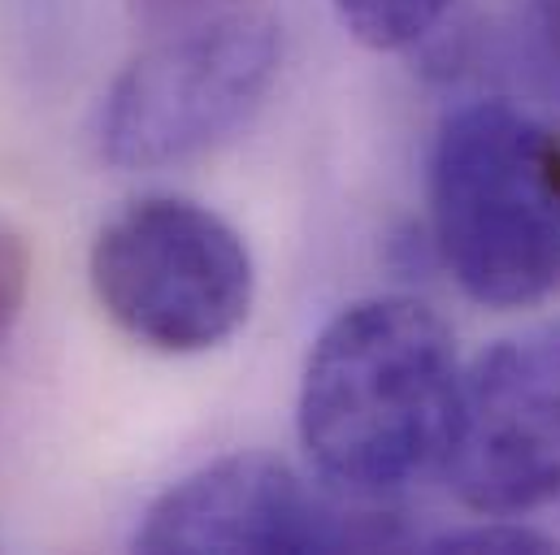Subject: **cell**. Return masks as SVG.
Returning <instances> with one entry per match:
<instances>
[{
    "label": "cell",
    "instance_id": "cell-1",
    "mask_svg": "<svg viewBox=\"0 0 560 555\" xmlns=\"http://www.w3.org/2000/svg\"><path fill=\"white\" fill-rule=\"evenodd\" d=\"M447 321L413 295L348 304L313 339L295 425L308 460L352 499L396 495L443 469L460 404Z\"/></svg>",
    "mask_w": 560,
    "mask_h": 555
},
{
    "label": "cell",
    "instance_id": "cell-2",
    "mask_svg": "<svg viewBox=\"0 0 560 555\" xmlns=\"http://www.w3.org/2000/svg\"><path fill=\"white\" fill-rule=\"evenodd\" d=\"M439 261L482 308H526L560 286V131L504 101L456 109L430 152Z\"/></svg>",
    "mask_w": 560,
    "mask_h": 555
},
{
    "label": "cell",
    "instance_id": "cell-3",
    "mask_svg": "<svg viewBox=\"0 0 560 555\" xmlns=\"http://www.w3.org/2000/svg\"><path fill=\"white\" fill-rule=\"evenodd\" d=\"M88 274L109 321L165 356L222 347L257 299L244 235L178 196H143L118 209L92 244Z\"/></svg>",
    "mask_w": 560,
    "mask_h": 555
},
{
    "label": "cell",
    "instance_id": "cell-4",
    "mask_svg": "<svg viewBox=\"0 0 560 555\" xmlns=\"http://www.w3.org/2000/svg\"><path fill=\"white\" fill-rule=\"evenodd\" d=\"M279 66V26L248 9L152 39L105 92L101 156L118 169H161L218 147L266 105Z\"/></svg>",
    "mask_w": 560,
    "mask_h": 555
},
{
    "label": "cell",
    "instance_id": "cell-5",
    "mask_svg": "<svg viewBox=\"0 0 560 555\" xmlns=\"http://www.w3.org/2000/svg\"><path fill=\"white\" fill-rule=\"evenodd\" d=\"M136 547L156 555H313L409 547V539L392 512L339 508L287 460L240 451L174 482L143 512Z\"/></svg>",
    "mask_w": 560,
    "mask_h": 555
},
{
    "label": "cell",
    "instance_id": "cell-6",
    "mask_svg": "<svg viewBox=\"0 0 560 555\" xmlns=\"http://www.w3.org/2000/svg\"><path fill=\"white\" fill-rule=\"evenodd\" d=\"M478 517H526L560 499V321L500 339L460 374L443 469Z\"/></svg>",
    "mask_w": 560,
    "mask_h": 555
},
{
    "label": "cell",
    "instance_id": "cell-7",
    "mask_svg": "<svg viewBox=\"0 0 560 555\" xmlns=\"http://www.w3.org/2000/svg\"><path fill=\"white\" fill-rule=\"evenodd\" d=\"M335 9L352 39L374 52H400L443 22L452 0H335Z\"/></svg>",
    "mask_w": 560,
    "mask_h": 555
},
{
    "label": "cell",
    "instance_id": "cell-8",
    "mask_svg": "<svg viewBox=\"0 0 560 555\" xmlns=\"http://www.w3.org/2000/svg\"><path fill=\"white\" fill-rule=\"evenodd\" d=\"M421 552L434 555H535V552H560L557 539L530 530V526H517L513 517H487L478 526H465V530H447V534H434L421 543Z\"/></svg>",
    "mask_w": 560,
    "mask_h": 555
},
{
    "label": "cell",
    "instance_id": "cell-9",
    "mask_svg": "<svg viewBox=\"0 0 560 555\" xmlns=\"http://www.w3.org/2000/svg\"><path fill=\"white\" fill-rule=\"evenodd\" d=\"M248 0H131V13L152 39L174 35V31H191V26H209L218 17L244 13Z\"/></svg>",
    "mask_w": 560,
    "mask_h": 555
},
{
    "label": "cell",
    "instance_id": "cell-10",
    "mask_svg": "<svg viewBox=\"0 0 560 555\" xmlns=\"http://www.w3.org/2000/svg\"><path fill=\"white\" fill-rule=\"evenodd\" d=\"M26 295H31V248L18 231L0 226V347L22 321Z\"/></svg>",
    "mask_w": 560,
    "mask_h": 555
},
{
    "label": "cell",
    "instance_id": "cell-11",
    "mask_svg": "<svg viewBox=\"0 0 560 555\" xmlns=\"http://www.w3.org/2000/svg\"><path fill=\"white\" fill-rule=\"evenodd\" d=\"M526 26H530V57L548 79V87L560 96V0H530Z\"/></svg>",
    "mask_w": 560,
    "mask_h": 555
}]
</instances>
